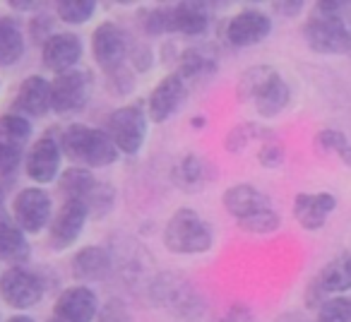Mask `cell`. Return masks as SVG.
I'll return each mask as SVG.
<instances>
[{"label":"cell","instance_id":"40","mask_svg":"<svg viewBox=\"0 0 351 322\" xmlns=\"http://www.w3.org/2000/svg\"><path fill=\"white\" fill-rule=\"evenodd\" d=\"M301 10H303V3H291V0L274 5V12H277V15H284V17H296Z\"/></svg>","mask_w":351,"mask_h":322},{"label":"cell","instance_id":"4","mask_svg":"<svg viewBox=\"0 0 351 322\" xmlns=\"http://www.w3.org/2000/svg\"><path fill=\"white\" fill-rule=\"evenodd\" d=\"M303 39L308 49L320 55H349L351 51V34L344 15L315 10L303 25Z\"/></svg>","mask_w":351,"mask_h":322},{"label":"cell","instance_id":"10","mask_svg":"<svg viewBox=\"0 0 351 322\" xmlns=\"http://www.w3.org/2000/svg\"><path fill=\"white\" fill-rule=\"evenodd\" d=\"M349 288H351V253H344L339 258L330 260L315 274V279L311 282V288H308V303L317 308L325 298L339 296V293L349 291Z\"/></svg>","mask_w":351,"mask_h":322},{"label":"cell","instance_id":"21","mask_svg":"<svg viewBox=\"0 0 351 322\" xmlns=\"http://www.w3.org/2000/svg\"><path fill=\"white\" fill-rule=\"evenodd\" d=\"M15 108L25 116H44L51 108V82L41 75H32L20 84Z\"/></svg>","mask_w":351,"mask_h":322},{"label":"cell","instance_id":"43","mask_svg":"<svg viewBox=\"0 0 351 322\" xmlns=\"http://www.w3.org/2000/svg\"><path fill=\"white\" fill-rule=\"evenodd\" d=\"M0 212H3V193H0Z\"/></svg>","mask_w":351,"mask_h":322},{"label":"cell","instance_id":"7","mask_svg":"<svg viewBox=\"0 0 351 322\" xmlns=\"http://www.w3.org/2000/svg\"><path fill=\"white\" fill-rule=\"evenodd\" d=\"M92 53L104 73L121 68L128 63L130 53V36L116 22H101L92 34Z\"/></svg>","mask_w":351,"mask_h":322},{"label":"cell","instance_id":"3","mask_svg":"<svg viewBox=\"0 0 351 322\" xmlns=\"http://www.w3.org/2000/svg\"><path fill=\"white\" fill-rule=\"evenodd\" d=\"M161 238L173 255H205L215 245V231L193 207H178L166 221Z\"/></svg>","mask_w":351,"mask_h":322},{"label":"cell","instance_id":"23","mask_svg":"<svg viewBox=\"0 0 351 322\" xmlns=\"http://www.w3.org/2000/svg\"><path fill=\"white\" fill-rule=\"evenodd\" d=\"M73 269L80 279H89V282H99L106 279L111 272V258L104 248L99 245H87L82 248L73 260Z\"/></svg>","mask_w":351,"mask_h":322},{"label":"cell","instance_id":"18","mask_svg":"<svg viewBox=\"0 0 351 322\" xmlns=\"http://www.w3.org/2000/svg\"><path fill=\"white\" fill-rule=\"evenodd\" d=\"M210 22H212V12L207 3L186 0V3L171 5V29H173V34L202 36L210 29Z\"/></svg>","mask_w":351,"mask_h":322},{"label":"cell","instance_id":"42","mask_svg":"<svg viewBox=\"0 0 351 322\" xmlns=\"http://www.w3.org/2000/svg\"><path fill=\"white\" fill-rule=\"evenodd\" d=\"M8 322H34L32 317H27V315H15V317H10Z\"/></svg>","mask_w":351,"mask_h":322},{"label":"cell","instance_id":"25","mask_svg":"<svg viewBox=\"0 0 351 322\" xmlns=\"http://www.w3.org/2000/svg\"><path fill=\"white\" fill-rule=\"evenodd\" d=\"M25 53V39H22L20 27L12 20L3 17L0 20V68H10Z\"/></svg>","mask_w":351,"mask_h":322},{"label":"cell","instance_id":"14","mask_svg":"<svg viewBox=\"0 0 351 322\" xmlns=\"http://www.w3.org/2000/svg\"><path fill=\"white\" fill-rule=\"evenodd\" d=\"M335 210H337V197L327 190L298 193L296 200H293V219L306 231L322 229Z\"/></svg>","mask_w":351,"mask_h":322},{"label":"cell","instance_id":"28","mask_svg":"<svg viewBox=\"0 0 351 322\" xmlns=\"http://www.w3.org/2000/svg\"><path fill=\"white\" fill-rule=\"evenodd\" d=\"M315 145L325 151H332L344 166H351V140L346 137V132L337 127H322L315 135Z\"/></svg>","mask_w":351,"mask_h":322},{"label":"cell","instance_id":"6","mask_svg":"<svg viewBox=\"0 0 351 322\" xmlns=\"http://www.w3.org/2000/svg\"><path fill=\"white\" fill-rule=\"evenodd\" d=\"M272 32V17L258 8H245L229 17L224 27V39L234 49H250L263 44Z\"/></svg>","mask_w":351,"mask_h":322},{"label":"cell","instance_id":"17","mask_svg":"<svg viewBox=\"0 0 351 322\" xmlns=\"http://www.w3.org/2000/svg\"><path fill=\"white\" fill-rule=\"evenodd\" d=\"M87 207L80 200H65L60 210L56 212L53 224H51V243L56 248H68L80 238L84 224H87Z\"/></svg>","mask_w":351,"mask_h":322},{"label":"cell","instance_id":"12","mask_svg":"<svg viewBox=\"0 0 351 322\" xmlns=\"http://www.w3.org/2000/svg\"><path fill=\"white\" fill-rule=\"evenodd\" d=\"M99 315V298L87 286H70L58 296L53 317L60 322H94Z\"/></svg>","mask_w":351,"mask_h":322},{"label":"cell","instance_id":"34","mask_svg":"<svg viewBox=\"0 0 351 322\" xmlns=\"http://www.w3.org/2000/svg\"><path fill=\"white\" fill-rule=\"evenodd\" d=\"M317 322H351V298L330 296L317 306Z\"/></svg>","mask_w":351,"mask_h":322},{"label":"cell","instance_id":"15","mask_svg":"<svg viewBox=\"0 0 351 322\" xmlns=\"http://www.w3.org/2000/svg\"><path fill=\"white\" fill-rule=\"evenodd\" d=\"M60 159H63V151H60L58 140L41 137L27 154V176L36 183H44V186L53 183L60 173Z\"/></svg>","mask_w":351,"mask_h":322},{"label":"cell","instance_id":"39","mask_svg":"<svg viewBox=\"0 0 351 322\" xmlns=\"http://www.w3.org/2000/svg\"><path fill=\"white\" fill-rule=\"evenodd\" d=\"M20 164V147L0 142V176H10Z\"/></svg>","mask_w":351,"mask_h":322},{"label":"cell","instance_id":"20","mask_svg":"<svg viewBox=\"0 0 351 322\" xmlns=\"http://www.w3.org/2000/svg\"><path fill=\"white\" fill-rule=\"evenodd\" d=\"M178 65H176V75L183 82H200L215 75L217 70V55L212 53L207 46H188L178 53Z\"/></svg>","mask_w":351,"mask_h":322},{"label":"cell","instance_id":"30","mask_svg":"<svg viewBox=\"0 0 351 322\" xmlns=\"http://www.w3.org/2000/svg\"><path fill=\"white\" fill-rule=\"evenodd\" d=\"M97 12V3L94 0H63L56 5V15L65 22V25H84L89 22Z\"/></svg>","mask_w":351,"mask_h":322},{"label":"cell","instance_id":"32","mask_svg":"<svg viewBox=\"0 0 351 322\" xmlns=\"http://www.w3.org/2000/svg\"><path fill=\"white\" fill-rule=\"evenodd\" d=\"M140 27L149 36L173 34V29H171V5H156V8L142 10Z\"/></svg>","mask_w":351,"mask_h":322},{"label":"cell","instance_id":"27","mask_svg":"<svg viewBox=\"0 0 351 322\" xmlns=\"http://www.w3.org/2000/svg\"><path fill=\"white\" fill-rule=\"evenodd\" d=\"M0 258L10 262H25L29 258V243L25 234L10 224H0Z\"/></svg>","mask_w":351,"mask_h":322},{"label":"cell","instance_id":"38","mask_svg":"<svg viewBox=\"0 0 351 322\" xmlns=\"http://www.w3.org/2000/svg\"><path fill=\"white\" fill-rule=\"evenodd\" d=\"M99 322H132L130 310L123 301H108L104 308H99Z\"/></svg>","mask_w":351,"mask_h":322},{"label":"cell","instance_id":"13","mask_svg":"<svg viewBox=\"0 0 351 322\" xmlns=\"http://www.w3.org/2000/svg\"><path fill=\"white\" fill-rule=\"evenodd\" d=\"M15 219L22 231L39 234L51 219V197L41 188H27L15 197Z\"/></svg>","mask_w":351,"mask_h":322},{"label":"cell","instance_id":"37","mask_svg":"<svg viewBox=\"0 0 351 322\" xmlns=\"http://www.w3.org/2000/svg\"><path fill=\"white\" fill-rule=\"evenodd\" d=\"M128 63H130L132 73H149L152 65H154V51H152L147 44L130 46V53H128Z\"/></svg>","mask_w":351,"mask_h":322},{"label":"cell","instance_id":"35","mask_svg":"<svg viewBox=\"0 0 351 322\" xmlns=\"http://www.w3.org/2000/svg\"><path fill=\"white\" fill-rule=\"evenodd\" d=\"M258 161L265 169H279L287 161V149H284L282 140L277 135L267 137V140L260 142L258 149Z\"/></svg>","mask_w":351,"mask_h":322},{"label":"cell","instance_id":"29","mask_svg":"<svg viewBox=\"0 0 351 322\" xmlns=\"http://www.w3.org/2000/svg\"><path fill=\"white\" fill-rule=\"evenodd\" d=\"M29 135H32L29 121L22 118L20 113H5V116H0V142H5V145H12V147H22Z\"/></svg>","mask_w":351,"mask_h":322},{"label":"cell","instance_id":"16","mask_svg":"<svg viewBox=\"0 0 351 322\" xmlns=\"http://www.w3.org/2000/svg\"><path fill=\"white\" fill-rule=\"evenodd\" d=\"M82 58V41L80 36L60 32V34H51L44 39V49H41V60L49 70L56 75L75 70V65Z\"/></svg>","mask_w":351,"mask_h":322},{"label":"cell","instance_id":"2","mask_svg":"<svg viewBox=\"0 0 351 322\" xmlns=\"http://www.w3.org/2000/svg\"><path fill=\"white\" fill-rule=\"evenodd\" d=\"M58 145L63 156L73 159L75 164H82V169L113 166L118 161V156H121V151L116 149L111 137L101 127L82 125V123H75V125L65 127Z\"/></svg>","mask_w":351,"mask_h":322},{"label":"cell","instance_id":"5","mask_svg":"<svg viewBox=\"0 0 351 322\" xmlns=\"http://www.w3.org/2000/svg\"><path fill=\"white\" fill-rule=\"evenodd\" d=\"M104 132L111 137V142L121 154L135 156L147 142L149 118H147V111L140 103H125L106 118Z\"/></svg>","mask_w":351,"mask_h":322},{"label":"cell","instance_id":"22","mask_svg":"<svg viewBox=\"0 0 351 322\" xmlns=\"http://www.w3.org/2000/svg\"><path fill=\"white\" fill-rule=\"evenodd\" d=\"M171 178H173V183L181 188V190L193 193V190H200V188L205 186L207 178H210V171H207V164L202 156L186 154L173 164Z\"/></svg>","mask_w":351,"mask_h":322},{"label":"cell","instance_id":"11","mask_svg":"<svg viewBox=\"0 0 351 322\" xmlns=\"http://www.w3.org/2000/svg\"><path fill=\"white\" fill-rule=\"evenodd\" d=\"M0 293L8 306L12 308H32L44 296V284L36 274L22 267H12L0 279Z\"/></svg>","mask_w":351,"mask_h":322},{"label":"cell","instance_id":"41","mask_svg":"<svg viewBox=\"0 0 351 322\" xmlns=\"http://www.w3.org/2000/svg\"><path fill=\"white\" fill-rule=\"evenodd\" d=\"M346 17H344V22H346V27H349V34H351V5H346ZM349 55H351V51H349Z\"/></svg>","mask_w":351,"mask_h":322},{"label":"cell","instance_id":"24","mask_svg":"<svg viewBox=\"0 0 351 322\" xmlns=\"http://www.w3.org/2000/svg\"><path fill=\"white\" fill-rule=\"evenodd\" d=\"M272 135L274 132L269 130L267 125H263V123H255V121L253 123H239V125H234L229 132H226L224 147H226V151H231V154H241L248 145H253V142H263Z\"/></svg>","mask_w":351,"mask_h":322},{"label":"cell","instance_id":"8","mask_svg":"<svg viewBox=\"0 0 351 322\" xmlns=\"http://www.w3.org/2000/svg\"><path fill=\"white\" fill-rule=\"evenodd\" d=\"M92 94V77L87 70H68L56 75L51 82V108L56 113H75L82 111Z\"/></svg>","mask_w":351,"mask_h":322},{"label":"cell","instance_id":"36","mask_svg":"<svg viewBox=\"0 0 351 322\" xmlns=\"http://www.w3.org/2000/svg\"><path fill=\"white\" fill-rule=\"evenodd\" d=\"M106 77H108V87L116 94H121V97H125V94H130L135 89V73L128 68V63L111 70V73H106Z\"/></svg>","mask_w":351,"mask_h":322},{"label":"cell","instance_id":"19","mask_svg":"<svg viewBox=\"0 0 351 322\" xmlns=\"http://www.w3.org/2000/svg\"><path fill=\"white\" fill-rule=\"evenodd\" d=\"M224 210L234 216L236 221H243L248 216H253L255 212L265 210V207H272L263 190H258L250 183H236V186H229L224 190Z\"/></svg>","mask_w":351,"mask_h":322},{"label":"cell","instance_id":"1","mask_svg":"<svg viewBox=\"0 0 351 322\" xmlns=\"http://www.w3.org/2000/svg\"><path fill=\"white\" fill-rule=\"evenodd\" d=\"M236 97L245 103H253L255 113L263 121H272L289 106L291 87L272 65H253L241 73Z\"/></svg>","mask_w":351,"mask_h":322},{"label":"cell","instance_id":"31","mask_svg":"<svg viewBox=\"0 0 351 322\" xmlns=\"http://www.w3.org/2000/svg\"><path fill=\"white\" fill-rule=\"evenodd\" d=\"M239 226L245 231V234L267 236V234H274V231L282 226V216H279V212H274L272 207H265V210L255 212V214L248 216V219L239 221Z\"/></svg>","mask_w":351,"mask_h":322},{"label":"cell","instance_id":"26","mask_svg":"<svg viewBox=\"0 0 351 322\" xmlns=\"http://www.w3.org/2000/svg\"><path fill=\"white\" fill-rule=\"evenodd\" d=\"M97 186V178L92 176L89 169L73 166L60 176V190L65 193V200H80L84 202L92 188Z\"/></svg>","mask_w":351,"mask_h":322},{"label":"cell","instance_id":"9","mask_svg":"<svg viewBox=\"0 0 351 322\" xmlns=\"http://www.w3.org/2000/svg\"><path fill=\"white\" fill-rule=\"evenodd\" d=\"M188 94V84L176 73H169L154 84L147 99V118L152 123H166L176 116V111L183 106Z\"/></svg>","mask_w":351,"mask_h":322},{"label":"cell","instance_id":"33","mask_svg":"<svg viewBox=\"0 0 351 322\" xmlns=\"http://www.w3.org/2000/svg\"><path fill=\"white\" fill-rule=\"evenodd\" d=\"M113 205H116V190H113V186L99 183V181H97V186L92 188V193L87 195V200H84L87 212L94 216H106L108 212L113 210Z\"/></svg>","mask_w":351,"mask_h":322}]
</instances>
